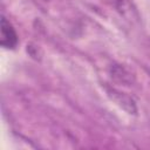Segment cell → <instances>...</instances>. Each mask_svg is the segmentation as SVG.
<instances>
[{"label":"cell","instance_id":"cell-1","mask_svg":"<svg viewBox=\"0 0 150 150\" xmlns=\"http://www.w3.org/2000/svg\"><path fill=\"white\" fill-rule=\"evenodd\" d=\"M0 43L4 48L13 49L18 45V35L12 23L5 18H1V40Z\"/></svg>","mask_w":150,"mask_h":150},{"label":"cell","instance_id":"cell-2","mask_svg":"<svg viewBox=\"0 0 150 150\" xmlns=\"http://www.w3.org/2000/svg\"><path fill=\"white\" fill-rule=\"evenodd\" d=\"M109 71H110L111 77L116 82H118V83H121L123 86H130L135 80L134 75L122 64H117V63L111 64Z\"/></svg>","mask_w":150,"mask_h":150},{"label":"cell","instance_id":"cell-3","mask_svg":"<svg viewBox=\"0 0 150 150\" xmlns=\"http://www.w3.org/2000/svg\"><path fill=\"white\" fill-rule=\"evenodd\" d=\"M111 94H112L111 97H112L123 109H125L129 114H136L137 108H136L135 101H134L130 96L125 95L124 93H118V91H115V90H112Z\"/></svg>","mask_w":150,"mask_h":150}]
</instances>
